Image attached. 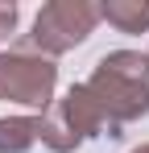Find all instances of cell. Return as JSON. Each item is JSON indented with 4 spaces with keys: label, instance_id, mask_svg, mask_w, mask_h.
<instances>
[{
    "label": "cell",
    "instance_id": "3",
    "mask_svg": "<svg viewBox=\"0 0 149 153\" xmlns=\"http://www.w3.org/2000/svg\"><path fill=\"white\" fill-rule=\"evenodd\" d=\"M54 87H58L54 58L37 54L33 46H17V50L0 54V100L46 112L54 103Z\"/></svg>",
    "mask_w": 149,
    "mask_h": 153
},
{
    "label": "cell",
    "instance_id": "1",
    "mask_svg": "<svg viewBox=\"0 0 149 153\" xmlns=\"http://www.w3.org/2000/svg\"><path fill=\"white\" fill-rule=\"evenodd\" d=\"M87 91L95 95L112 128H124L149 116V54H137V50L104 54L87 79Z\"/></svg>",
    "mask_w": 149,
    "mask_h": 153
},
{
    "label": "cell",
    "instance_id": "2",
    "mask_svg": "<svg viewBox=\"0 0 149 153\" xmlns=\"http://www.w3.org/2000/svg\"><path fill=\"white\" fill-rule=\"evenodd\" d=\"M120 137V128L108 124L104 108L95 103V95L87 91V83H74L62 100H54L37 116V141L54 153H71L79 149L87 137Z\"/></svg>",
    "mask_w": 149,
    "mask_h": 153
},
{
    "label": "cell",
    "instance_id": "5",
    "mask_svg": "<svg viewBox=\"0 0 149 153\" xmlns=\"http://www.w3.org/2000/svg\"><path fill=\"white\" fill-rule=\"evenodd\" d=\"M99 21L116 25L120 33H145L149 29V0H104Z\"/></svg>",
    "mask_w": 149,
    "mask_h": 153
},
{
    "label": "cell",
    "instance_id": "7",
    "mask_svg": "<svg viewBox=\"0 0 149 153\" xmlns=\"http://www.w3.org/2000/svg\"><path fill=\"white\" fill-rule=\"evenodd\" d=\"M17 17H21V8H17L13 0H0V42H8V37H13Z\"/></svg>",
    "mask_w": 149,
    "mask_h": 153
},
{
    "label": "cell",
    "instance_id": "4",
    "mask_svg": "<svg viewBox=\"0 0 149 153\" xmlns=\"http://www.w3.org/2000/svg\"><path fill=\"white\" fill-rule=\"evenodd\" d=\"M99 25V4L91 0H50L42 4L37 21H33V33H29V46L46 58H58V54L83 46Z\"/></svg>",
    "mask_w": 149,
    "mask_h": 153
},
{
    "label": "cell",
    "instance_id": "6",
    "mask_svg": "<svg viewBox=\"0 0 149 153\" xmlns=\"http://www.w3.org/2000/svg\"><path fill=\"white\" fill-rule=\"evenodd\" d=\"M37 145V116H0V153H29Z\"/></svg>",
    "mask_w": 149,
    "mask_h": 153
},
{
    "label": "cell",
    "instance_id": "8",
    "mask_svg": "<svg viewBox=\"0 0 149 153\" xmlns=\"http://www.w3.org/2000/svg\"><path fill=\"white\" fill-rule=\"evenodd\" d=\"M133 153H149V145H137V149H133Z\"/></svg>",
    "mask_w": 149,
    "mask_h": 153
}]
</instances>
